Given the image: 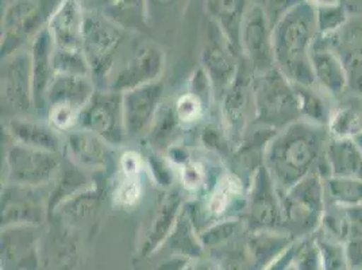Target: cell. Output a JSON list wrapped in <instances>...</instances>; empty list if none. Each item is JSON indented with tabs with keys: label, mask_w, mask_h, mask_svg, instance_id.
<instances>
[{
	"label": "cell",
	"mask_w": 362,
	"mask_h": 270,
	"mask_svg": "<svg viewBox=\"0 0 362 270\" xmlns=\"http://www.w3.org/2000/svg\"><path fill=\"white\" fill-rule=\"evenodd\" d=\"M327 129L307 120L293 122L272 142L269 166L276 181L288 191L308 175L325 169Z\"/></svg>",
	"instance_id": "1"
},
{
	"label": "cell",
	"mask_w": 362,
	"mask_h": 270,
	"mask_svg": "<svg viewBox=\"0 0 362 270\" xmlns=\"http://www.w3.org/2000/svg\"><path fill=\"white\" fill-rule=\"evenodd\" d=\"M317 37L315 6L304 0L283 16L273 35V54L281 74L298 86L314 87L311 52Z\"/></svg>",
	"instance_id": "2"
},
{
	"label": "cell",
	"mask_w": 362,
	"mask_h": 270,
	"mask_svg": "<svg viewBox=\"0 0 362 270\" xmlns=\"http://www.w3.org/2000/svg\"><path fill=\"white\" fill-rule=\"evenodd\" d=\"M325 180L314 172L288 189L284 211L292 221L317 225L325 213Z\"/></svg>",
	"instance_id": "3"
},
{
	"label": "cell",
	"mask_w": 362,
	"mask_h": 270,
	"mask_svg": "<svg viewBox=\"0 0 362 270\" xmlns=\"http://www.w3.org/2000/svg\"><path fill=\"white\" fill-rule=\"evenodd\" d=\"M317 38L332 47L342 61L347 76L349 88L362 96V25H351L350 20L342 30L332 37Z\"/></svg>",
	"instance_id": "4"
},
{
	"label": "cell",
	"mask_w": 362,
	"mask_h": 270,
	"mask_svg": "<svg viewBox=\"0 0 362 270\" xmlns=\"http://www.w3.org/2000/svg\"><path fill=\"white\" fill-rule=\"evenodd\" d=\"M311 65L315 84L329 96L339 100L349 90L346 69L332 47L322 42L317 37L311 52Z\"/></svg>",
	"instance_id": "5"
},
{
	"label": "cell",
	"mask_w": 362,
	"mask_h": 270,
	"mask_svg": "<svg viewBox=\"0 0 362 270\" xmlns=\"http://www.w3.org/2000/svg\"><path fill=\"white\" fill-rule=\"evenodd\" d=\"M286 76L274 72L265 78L261 93V110L272 122L293 120L300 114L295 88Z\"/></svg>",
	"instance_id": "6"
},
{
	"label": "cell",
	"mask_w": 362,
	"mask_h": 270,
	"mask_svg": "<svg viewBox=\"0 0 362 270\" xmlns=\"http://www.w3.org/2000/svg\"><path fill=\"white\" fill-rule=\"evenodd\" d=\"M326 177L362 180V151L354 139L329 138L326 146Z\"/></svg>",
	"instance_id": "7"
},
{
	"label": "cell",
	"mask_w": 362,
	"mask_h": 270,
	"mask_svg": "<svg viewBox=\"0 0 362 270\" xmlns=\"http://www.w3.org/2000/svg\"><path fill=\"white\" fill-rule=\"evenodd\" d=\"M11 177L25 184H38L47 180L57 163L53 155L31 149H13L10 155Z\"/></svg>",
	"instance_id": "8"
},
{
	"label": "cell",
	"mask_w": 362,
	"mask_h": 270,
	"mask_svg": "<svg viewBox=\"0 0 362 270\" xmlns=\"http://www.w3.org/2000/svg\"><path fill=\"white\" fill-rule=\"evenodd\" d=\"M330 138L354 139L362 133V96L358 93L345 95L332 107L326 126Z\"/></svg>",
	"instance_id": "9"
},
{
	"label": "cell",
	"mask_w": 362,
	"mask_h": 270,
	"mask_svg": "<svg viewBox=\"0 0 362 270\" xmlns=\"http://www.w3.org/2000/svg\"><path fill=\"white\" fill-rule=\"evenodd\" d=\"M160 88L156 86L134 90L126 98V118L127 126L132 131L141 130L146 124L156 108Z\"/></svg>",
	"instance_id": "10"
},
{
	"label": "cell",
	"mask_w": 362,
	"mask_h": 270,
	"mask_svg": "<svg viewBox=\"0 0 362 270\" xmlns=\"http://www.w3.org/2000/svg\"><path fill=\"white\" fill-rule=\"evenodd\" d=\"M293 88L296 92L299 110L304 117V120L326 127L332 115V105H329L326 99L313 87L293 84Z\"/></svg>",
	"instance_id": "11"
},
{
	"label": "cell",
	"mask_w": 362,
	"mask_h": 270,
	"mask_svg": "<svg viewBox=\"0 0 362 270\" xmlns=\"http://www.w3.org/2000/svg\"><path fill=\"white\" fill-rule=\"evenodd\" d=\"M323 180L326 196L334 206L344 209L362 206V180L344 177H327Z\"/></svg>",
	"instance_id": "12"
},
{
	"label": "cell",
	"mask_w": 362,
	"mask_h": 270,
	"mask_svg": "<svg viewBox=\"0 0 362 270\" xmlns=\"http://www.w3.org/2000/svg\"><path fill=\"white\" fill-rule=\"evenodd\" d=\"M90 95V87L78 77L74 76H62L49 92V98L53 105H65L77 107L88 100Z\"/></svg>",
	"instance_id": "13"
},
{
	"label": "cell",
	"mask_w": 362,
	"mask_h": 270,
	"mask_svg": "<svg viewBox=\"0 0 362 270\" xmlns=\"http://www.w3.org/2000/svg\"><path fill=\"white\" fill-rule=\"evenodd\" d=\"M119 110L118 102L112 98H105L98 100L92 105L87 114V123L90 130L99 133L103 136H115V130L118 129Z\"/></svg>",
	"instance_id": "14"
},
{
	"label": "cell",
	"mask_w": 362,
	"mask_h": 270,
	"mask_svg": "<svg viewBox=\"0 0 362 270\" xmlns=\"http://www.w3.org/2000/svg\"><path fill=\"white\" fill-rule=\"evenodd\" d=\"M315 16L319 37H332L342 30L350 20V14L344 1L315 4Z\"/></svg>",
	"instance_id": "15"
},
{
	"label": "cell",
	"mask_w": 362,
	"mask_h": 270,
	"mask_svg": "<svg viewBox=\"0 0 362 270\" xmlns=\"http://www.w3.org/2000/svg\"><path fill=\"white\" fill-rule=\"evenodd\" d=\"M11 131L16 138L30 148H41L46 151H54L57 148V139L53 133H50L45 127L40 124L26 122V120H13Z\"/></svg>",
	"instance_id": "16"
},
{
	"label": "cell",
	"mask_w": 362,
	"mask_h": 270,
	"mask_svg": "<svg viewBox=\"0 0 362 270\" xmlns=\"http://www.w3.org/2000/svg\"><path fill=\"white\" fill-rule=\"evenodd\" d=\"M71 149L81 164L90 166L100 165L105 160V148L93 136L84 134L74 135L71 138Z\"/></svg>",
	"instance_id": "17"
},
{
	"label": "cell",
	"mask_w": 362,
	"mask_h": 270,
	"mask_svg": "<svg viewBox=\"0 0 362 270\" xmlns=\"http://www.w3.org/2000/svg\"><path fill=\"white\" fill-rule=\"evenodd\" d=\"M177 115L184 122H194L197 120L202 114V105L200 100L194 95H184L177 102L176 107Z\"/></svg>",
	"instance_id": "18"
},
{
	"label": "cell",
	"mask_w": 362,
	"mask_h": 270,
	"mask_svg": "<svg viewBox=\"0 0 362 270\" xmlns=\"http://www.w3.org/2000/svg\"><path fill=\"white\" fill-rule=\"evenodd\" d=\"M238 191V185L235 180L233 179H226L221 184V187L218 188V191L215 192V195L212 197L211 209L215 212H222L227 207L228 200L235 195V192Z\"/></svg>",
	"instance_id": "19"
},
{
	"label": "cell",
	"mask_w": 362,
	"mask_h": 270,
	"mask_svg": "<svg viewBox=\"0 0 362 270\" xmlns=\"http://www.w3.org/2000/svg\"><path fill=\"white\" fill-rule=\"evenodd\" d=\"M76 120H77L76 107H72V105H54V108L50 114V122L53 123V126H56L61 130L69 129L71 126H74Z\"/></svg>",
	"instance_id": "20"
},
{
	"label": "cell",
	"mask_w": 362,
	"mask_h": 270,
	"mask_svg": "<svg viewBox=\"0 0 362 270\" xmlns=\"http://www.w3.org/2000/svg\"><path fill=\"white\" fill-rule=\"evenodd\" d=\"M141 196V184L136 180V176H127V179L123 181L121 187L117 191V200L124 204L132 206Z\"/></svg>",
	"instance_id": "21"
},
{
	"label": "cell",
	"mask_w": 362,
	"mask_h": 270,
	"mask_svg": "<svg viewBox=\"0 0 362 270\" xmlns=\"http://www.w3.org/2000/svg\"><path fill=\"white\" fill-rule=\"evenodd\" d=\"M141 166H142V161L136 153L129 151L123 155L122 168L127 176H136V173L141 170Z\"/></svg>",
	"instance_id": "22"
},
{
	"label": "cell",
	"mask_w": 362,
	"mask_h": 270,
	"mask_svg": "<svg viewBox=\"0 0 362 270\" xmlns=\"http://www.w3.org/2000/svg\"><path fill=\"white\" fill-rule=\"evenodd\" d=\"M199 168L200 166L194 164V165H189L185 169V181H187L188 185L194 187V185L199 184V181L202 180L203 173H202V170Z\"/></svg>",
	"instance_id": "23"
},
{
	"label": "cell",
	"mask_w": 362,
	"mask_h": 270,
	"mask_svg": "<svg viewBox=\"0 0 362 270\" xmlns=\"http://www.w3.org/2000/svg\"><path fill=\"white\" fill-rule=\"evenodd\" d=\"M315 4H329V3H337L341 0H314Z\"/></svg>",
	"instance_id": "24"
},
{
	"label": "cell",
	"mask_w": 362,
	"mask_h": 270,
	"mask_svg": "<svg viewBox=\"0 0 362 270\" xmlns=\"http://www.w3.org/2000/svg\"><path fill=\"white\" fill-rule=\"evenodd\" d=\"M354 142L357 143V146H358V148H360V151H362V133L358 135V136H356V138H354Z\"/></svg>",
	"instance_id": "25"
},
{
	"label": "cell",
	"mask_w": 362,
	"mask_h": 270,
	"mask_svg": "<svg viewBox=\"0 0 362 270\" xmlns=\"http://www.w3.org/2000/svg\"><path fill=\"white\" fill-rule=\"evenodd\" d=\"M341 1H344V0H341Z\"/></svg>",
	"instance_id": "26"
}]
</instances>
